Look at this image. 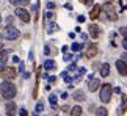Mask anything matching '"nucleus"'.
I'll list each match as a JSON object with an SVG mask.
<instances>
[{
  "label": "nucleus",
  "mask_w": 127,
  "mask_h": 116,
  "mask_svg": "<svg viewBox=\"0 0 127 116\" xmlns=\"http://www.w3.org/2000/svg\"><path fill=\"white\" fill-rule=\"evenodd\" d=\"M0 94H2L3 99L6 100H11L14 96H16V86H14L11 82L5 80L2 85H0Z\"/></svg>",
  "instance_id": "1"
},
{
  "label": "nucleus",
  "mask_w": 127,
  "mask_h": 116,
  "mask_svg": "<svg viewBox=\"0 0 127 116\" xmlns=\"http://www.w3.org/2000/svg\"><path fill=\"white\" fill-rule=\"evenodd\" d=\"M111 93H113V88H111L110 83H104V85H102V88H100V102H104V104L110 102Z\"/></svg>",
  "instance_id": "2"
},
{
  "label": "nucleus",
  "mask_w": 127,
  "mask_h": 116,
  "mask_svg": "<svg viewBox=\"0 0 127 116\" xmlns=\"http://www.w3.org/2000/svg\"><path fill=\"white\" fill-rule=\"evenodd\" d=\"M3 35H5V38H6V39L13 41V39H17L21 33H19V30H17V28H14V27H11V25H9V27H6V28H5Z\"/></svg>",
  "instance_id": "3"
},
{
  "label": "nucleus",
  "mask_w": 127,
  "mask_h": 116,
  "mask_svg": "<svg viewBox=\"0 0 127 116\" xmlns=\"http://www.w3.org/2000/svg\"><path fill=\"white\" fill-rule=\"evenodd\" d=\"M104 9H105V13H107V17H108L111 22H116V21H118V16H116V13H115V8L110 5V2H107L104 5Z\"/></svg>",
  "instance_id": "4"
},
{
  "label": "nucleus",
  "mask_w": 127,
  "mask_h": 116,
  "mask_svg": "<svg viewBox=\"0 0 127 116\" xmlns=\"http://www.w3.org/2000/svg\"><path fill=\"white\" fill-rule=\"evenodd\" d=\"M16 16L21 19L22 22H25V24L30 22V14H28V11H27V9H24V8H17L16 9Z\"/></svg>",
  "instance_id": "5"
},
{
  "label": "nucleus",
  "mask_w": 127,
  "mask_h": 116,
  "mask_svg": "<svg viewBox=\"0 0 127 116\" xmlns=\"http://www.w3.org/2000/svg\"><path fill=\"white\" fill-rule=\"evenodd\" d=\"M2 74V77L3 79H6V80H11V79H14L16 77V71L13 69V67H5V69L0 72Z\"/></svg>",
  "instance_id": "6"
},
{
  "label": "nucleus",
  "mask_w": 127,
  "mask_h": 116,
  "mask_svg": "<svg viewBox=\"0 0 127 116\" xmlns=\"http://www.w3.org/2000/svg\"><path fill=\"white\" fill-rule=\"evenodd\" d=\"M90 36L97 39V38L100 36V27L99 25H94V24H91L90 25Z\"/></svg>",
  "instance_id": "7"
},
{
  "label": "nucleus",
  "mask_w": 127,
  "mask_h": 116,
  "mask_svg": "<svg viewBox=\"0 0 127 116\" xmlns=\"http://www.w3.org/2000/svg\"><path fill=\"white\" fill-rule=\"evenodd\" d=\"M102 83L99 82V79H94V77H93V79H90V83H88V89L91 91V93H94V91L99 88Z\"/></svg>",
  "instance_id": "8"
},
{
  "label": "nucleus",
  "mask_w": 127,
  "mask_h": 116,
  "mask_svg": "<svg viewBox=\"0 0 127 116\" xmlns=\"http://www.w3.org/2000/svg\"><path fill=\"white\" fill-rule=\"evenodd\" d=\"M97 55V46L96 44H90L88 46V49L85 52V57L86 58H93V57H96Z\"/></svg>",
  "instance_id": "9"
},
{
  "label": "nucleus",
  "mask_w": 127,
  "mask_h": 116,
  "mask_svg": "<svg viewBox=\"0 0 127 116\" xmlns=\"http://www.w3.org/2000/svg\"><path fill=\"white\" fill-rule=\"evenodd\" d=\"M116 69H118V72H119L121 75H127V66H126V63L123 60L116 61Z\"/></svg>",
  "instance_id": "10"
},
{
  "label": "nucleus",
  "mask_w": 127,
  "mask_h": 116,
  "mask_svg": "<svg viewBox=\"0 0 127 116\" xmlns=\"http://www.w3.org/2000/svg\"><path fill=\"white\" fill-rule=\"evenodd\" d=\"M126 110H127V96L126 94H123V104L119 105V108H118V115H124L126 113Z\"/></svg>",
  "instance_id": "11"
},
{
  "label": "nucleus",
  "mask_w": 127,
  "mask_h": 116,
  "mask_svg": "<svg viewBox=\"0 0 127 116\" xmlns=\"http://www.w3.org/2000/svg\"><path fill=\"white\" fill-rule=\"evenodd\" d=\"M72 97H74L77 102H82V100H85L86 97H85V93L82 89H77V91H74V94H72Z\"/></svg>",
  "instance_id": "12"
},
{
  "label": "nucleus",
  "mask_w": 127,
  "mask_h": 116,
  "mask_svg": "<svg viewBox=\"0 0 127 116\" xmlns=\"http://www.w3.org/2000/svg\"><path fill=\"white\" fill-rule=\"evenodd\" d=\"M100 6L99 5H96V6H93V9H91V14H90V17L93 19V21H94L96 17H99V14H100Z\"/></svg>",
  "instance_id": "13"
},
{
  "label": "nucleus",
  "mask_w": 127,
  "mask_h": 116,
  "mask_svg": "<svg viewBox=\"0 0 127 116\" xmlns=\"http://www.w3.org/2000/svg\"><path fill=\"white\" fill-rule=\"evenodd\" d=\"M108 74H110V64H108V63H104V64L100 66V75L107 77Z\"/></svg>",
  "instance_id": "14"
},
{
  "label": "nucleus",
  "mask_w": 127,
  "mask_h": 116,
  "mask_svg": "<svg viewBox=\"0 0 127 116\" xmlns=\"http://www.w3.org/2000/svg\"><path fill=\"white\" fill-rule=\"evenodd\" d=\"M11 5H16V6H25V5L30 3V0H9Z\"/></svg>",
  "instance_id": "15"
},
{
  "label": "nucleus",
  "mask_w": 127,
  "mask_h": 116,
  "mask_svg": "<svg viewBox=\"0 0 127 116\" xmlns=\"http://www.w3.org/2000/svg\"><path fill=\"white\" fill-rule=\"evenodd\" d=\"M14 110H16V104H14V102H8L6 104V115H13Z\"/></svg>",
  "instance_id": "16"
},
{
  "label": "nucleus",
  "mask_w": 127,
  "mask_h": 116,
  "mask_svg": "<svg viewBox=\"0 0 127 116\" xmlns=\"http://www.w3.org/2000/svg\"><path fill=\"white\" fill-rule=\"evenodd\" d=\"M53 67H55V61L53 60H46V63H44V69L50 71V69H53Z\"/></svg>",
  "instance_id": "17"
},
{
  "label": "nucleus",
  "mask_w": 127,
  "mask_h": 116,
  "mask_svg": "<svg viewBox=\"0 0 127 116\" xmlns=\"http://www.w3.org/2000/svg\"><path fill=\"white\" fill-rule=\"evenodd\" d=\"M82 115V108L79 105H75L74 108H71V116H80Z\"/></svg>",
  "instance_id": "18"
},
{
  "label": "nucleus",
  "mask_w": 127,
  "mask_h": 116,
  "mask_svg": "<svg viewBox=\"0 0 127 116\" xmlns=\"http://www.w3.org/2000/svg\"><path fill=\"white\" fill-rule=\"evenodd\" d=\"M94 113H96L97 116H107V115H108V112H107V110H105L104 107H100V108H96V110H94Z\"/></svg>",
  "instance_id": "19"
},
{
  "label": "nucleus",
  "mask_w": 127,
  "mask_h": 116,
  "mask_svg": "<svg viewBox=\"0 0 127 116\" xmlns=\"http://www.w3.org/2000/svg\"><path fill=\"white\" fill-rule=\"evenodd\" d=\"M49 102H50L52 108H55L57 107V96L55 94H50V96H49Z\"/></svg>",
  "instance_id": "20"
},
{
  "label": "nucleus",
  "mask_w": 127,
  "mask_h": 116,
  "mask_svg": "<svg viewBox=\"0 0 127 116\" xmlns=\"http://www.w3.org/2000/svg\"><path fill=\"white\" fill-rule=\"evenodd\" d=\"M82 47H83L82 44H79V42H74V44L71 46V49L74 50V52H79V50H82Z\"/></svg>",
  "instance_id": "21"
},
{
  "label": "nucleus",
  "mask_w": 127,
  "mask_h": 116,
  "mask_svg": "<svg viewBox=\"0 0 127 116\" xmlns=\"http://www.w3.org/2000/svg\"><path fill=\"white\" fill-rule=\"evenodd\" d=\"M5 67H6V60H5V57L0 58V72H2Z\"/></svg>",
  "instance_id": "22"
},
{
  "label": "nucleus",
  "mask_w": 127,
  "mask_h": 116,
  "mask_svg": "<svg viewBox=\"0 0 127 116\" xmlns=\"http://www.w3.org/2000/svg\"><path fill=\"white\" fill-rule=\"evenodd\" d=\"M119 33L123 35V38L127 41V27H121V28H119Z\"/></svg>",
  "instance_id": "23"
},
{
  "label": "nucleus",
  "mask_w": 127,
  "mask_h": 116,
  "mask_svg": "<svg viewBox=\"0 0 127 116\" xmlns=\"http://www.w3.org/2000/svg\"><path fill=\"white\" fill-rule=\"evenodd\" d=\"M55 30H58V25H57V24H50V25H49V28H47V31H49V33L55 31Z\"/></svg>",
  "instance_id": "24"
},
{
  "label": "nucleus",
  "mask_w": 127,
  "mask_h": 116,
  "mask_svg": "<svg viewBox=\"0 0 127 116\" xmlns=\"http://www.w3.org/2000/svg\"><path fill=\"white\" fill-rule=\"evenodd\" d=\"M42 110H44V105H42V104L39 102V104H38V105H36V113H41V112H42Z\"/></svg>",
  "instance_id": "25"
},
{
  "label": "nucleus",
  "mask_w": 127,
  "mask_h": 116,
  "mask_svg": "<svg viewBox=\"0 0 127 116\" xmlns=\"http://www.w3.org/2000/svg\"><path fill=\"white\" fill-rule=\"evenodd\" d=\"M71 60H74V58H72V55H64V61H71Z\"/></svg>",
  "instance_id": "26"
},
{
  "label": "nucleus",
  "mask_w": 127,
  "mask_h": 116,
  "mask_svg": "<svg viewBox=\"0 0 127 116\" xmlns=\"http://www.w3.org/2000/svg\"><path fill=\"white\" fill-rule=\"evenodd\" d=\"M63 112H64V113H71V108L67 107V105H64V107H63Z\"/></svg>",
  "instance_id": "27"
},
{
  "label": "nucleus",
  "mask_w": 127,
  "mask_h": 116,
  "mask_svg": "<svg viewBox=\"0 0 127 116\" xmlns=\"http://www.w3.org/2000/svg\"><path fill=\"white\" fill-rule=\"evenodd\" d=\"M69 71H77V66L72 63V64H69Z\"/></svg>",
  "instance_id": "28"
},
{
  "label": "nucleus",
  "mask_w": 127,
  "mask_h": 116,
  "mask_svg": "<svg viewBox=\"0 0 127 116\" xmlns=\"http://www.w3.org/2000/svg\"><path fill=\"white\" fill-rule=\"evenodd\" d=\"M121 58H123V61L126 63V66H127V54H123V57H121Z\"/></svg>",
  "instance_id": "29"
},
{
  "label": "nucleus",
  "mask_w": 127,
  "mask_h": 116,
  "mask_svg": "<svg viewBox=\"0 0 127 116\" xmlns=\"http://www.w3.org/2000/svg\"><path fill=\"white\" fill-rule=\"evenodd\" d=\"M49 82H50V83H55V82H57V77H49Z\"/></svg>",
  "instance_id": "30"
},
{
  "label": "nucleus",
  "mask_w": 127,
  "mask_h": 116,
  "mask_svg": "<svg viewBox=\"0 0 127 116\" xmlns=\"http://www.w3.org/2000/svg\"><path fill=\"white\" fill-rule=\"evenodd\" d=\"M46 19H53V13H47L46 14Z\"/></svg>",
  "instance_id": "31"
},
{
  "label": "nucleus",
  "mask_w": 127,
  "mask_h": 116,
  "mask_svg": "<svg viewBox=\"0 0 127 116\" xmlns=\"http://www.w3.org/2000/svg\"><path fill=\"white\" fill-rule=\"evenodd\" d=\"M77 21H79V22H85V16H79V17H77Z\"/></svg>",
  "instance_id": "32"
},
{
  "label": "nucleus",
  "mask_w": 127,
  "mask_h": 116,
  "mask_svg": "<svg viewBox=\"0 0 127 116\" xmlns=\"http://www.w3.org/2000/svg\"><path fill=\"white\" fill-rule=\"evenodd\" d=\"M47 8H49V9H52V8H55V5L50 2V3H47Z\"/></svg>",
  "instance_id": "33"
},
{
  "label": "nucleus",
  "mask_w": 127,
  "mask_h": 116,
  "mask_svg": "<svg viewBox=\"0 0 127 116\" xmlns=\"http://www.w3.org/2000/svg\"><path fill=\"white\" fill-rule=\"evenodd\" d=\"M44 54L49 55V54H50V49H49V47H46V49H44Z\"/></svg>",
  "instance_id": "34"
},
{
  "label": "nucleus",
  "mask_w": 127,
  "mask_h": 116,
  "mask_svg": "<svg viewBox=\"0 0 127 116\" xmlns=\"http://www.w3.org/2000/svg\"><path fill=\"white\" fill-rule=\"evenodd\" d=\"M80 36H82V41H86V38H88V36L85 35V33H82V35H80Z\"/></svg>",
  "instance_id": "35"
},
{
  "label": "nucleus",
  "mask_w": 127,
  "mask_h": 116,
  "mask_svg": "<svg viewBox=\"0 0 127 116\" xmlns=\"http://www.w3.org/2000/svg\"><path fill=\"white\" fill-rule=\"evenodd\" d=\"M19 115H22V116H25V115H27V112H25V110H21V112H19Z\"/></svg>",
  "instance_id": "36"
},
{
  "label": "nucleus",
  "mask_w": 127,
  "mask_h": 116,
  "mask_svg": "<svg viewBox=\"0 0 127 116\" xmlns=\"http://www.w3.org/2000/svg\"><path fill=\"white\" fill-rule=\"evenodd\" d=\"M123 47H124V49L127 50V41H126V39H124V42H123Z\"/></svg>",
  "instance_id": "37"
},
{
  "label": "nucleus",
  "mask_w": 127,
  "mask_h": 116,
  "mask_svg": "<svg viewBox=\"0 0 127 116\" xmlns=\"http://www.w3.org/2000/svg\"><path fill=\"white\" fill-rule=\"evenodd\" d=\"M93 2H94V0H86V5H91Z\"/></svg>",
  "instance_id": "38"
},
{
  "label": "nucleus",
  "mask_w": 127,
  "mask_h": 116,
  "mask_svg": "<svg viewBox=\"0 0 127 116\" xmlns=\"http://www.w3.org/2000/svg\"><path fill=\"white\" fill-rule=\"evenodd\" d=\"M80 3H86V0H80Z\"/></svg>",
  "instance_id": "39"
},
{
  "label": "nucleus",
  "mask_w": 127,
  "mask_h": 116,
  "mask_svg": "<svg viewBox=\"0 0 127 116\" xmlns=\"http://www.w3.org/2000/svg\"><path fill=\"white\" fill-rule=\"evenodd\" d=\"M2 47H3V46H2V44H0V50H2Z\"/></svg>",
  "instance_id": "40"
},
{
  "label": "nucleus",
  "mask_w": 127,
  "mask_h": 116,
  "mask_svg": "<svg viewBox=\"0 0 127 116\" xmlns=\"http://www.w3.org/2000/svg\"><path fill=\"white\" fill-rule=\"evenodd\" d=\"M107 2H111V0H107Z\"/></svg>",
  "instance_id": "41"
},
{
  "label": "nucleus",
  "mask_w": 127,
  "mask_h": 116,
  "mask_svg": "<svg viewBox=\"0 0 127 116\" xmlns=\"http://www.w3.org/2000/svg\"><path fill=\"white\" fill-rule=\"evenodd\" d=\"M0 21H2V19H0Z\"/></svg>",
  "instance_id": "42"
}]
</instances>
